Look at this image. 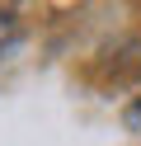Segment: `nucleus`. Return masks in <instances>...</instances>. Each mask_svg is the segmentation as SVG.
Listing matches in <instances>:
<instances>
[{
  "label": "nucleus",
  "instance_id": "1",
  "mask_svg": "<svg viewBox=\"0 0 141 146\" xmlns=\"http://www.w3.org/2000/svg\"><path fill=\"white\" fill-rule=\"evenodd\" d=\"M19 33V24H14V10H0V42H9Z\"/></svg>",
  "mask_w": 141,
  "mask_h": 146
}]
</instances>
